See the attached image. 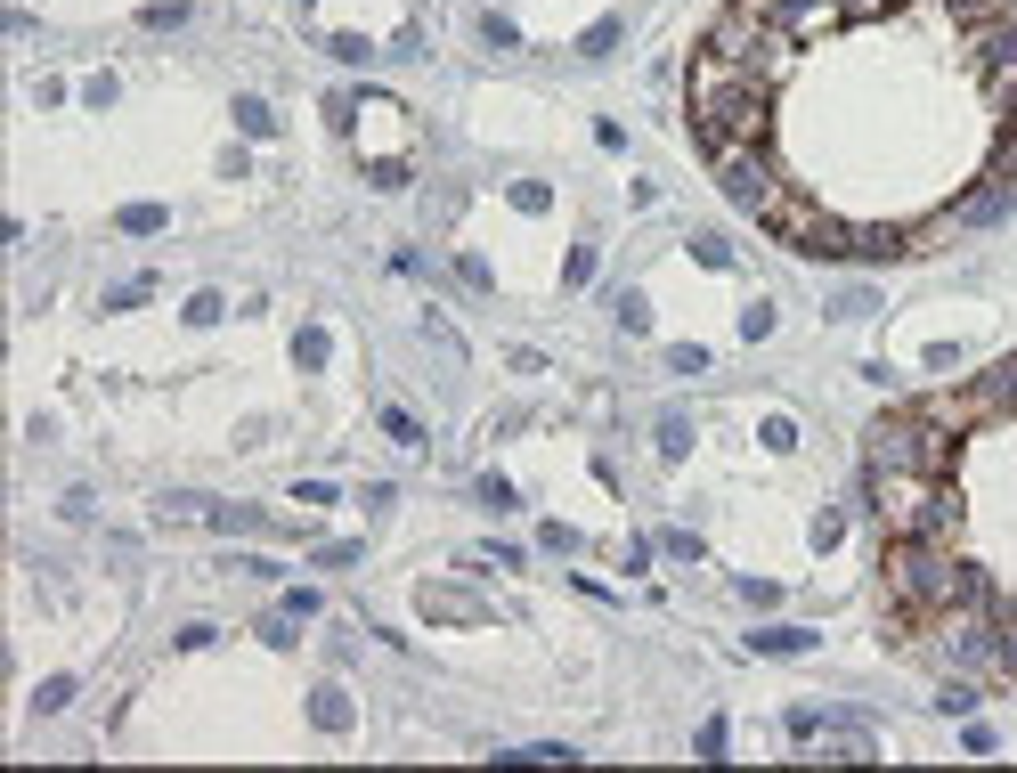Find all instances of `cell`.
I'll list each match as a JSON object with an SVG mask.
<instances>
[{
  "instance_id": "cell-23",
  "label": "cell",
  "mask_w": 1017,
  "mask_h": 773,
  "mask_svg": "<svg viewBox=\"0 0 1017 773\" xmlns=\"http://www.w3.org/2000/svg\"><path fill=\"white\" fill-rule=\"evenodd\" d=\"M692 261L700 269H733V245H725V236H692Z\"/></svg>"
},
{
  "instance_id": "cell-8",
  "label": "cell",
  "mask_w": 1017,
  "mask_h": 773,
  "mask_svg": "<svg viewBox=\"0 0 1017 773\" xmlns=\"http://www.w3.org/2000/svg\"><path fill=\"white\" fill-rule=\"evenodd\" d=\"M1009 212V180H977L969 196H961V212H952V220H961V228H993Z\"/></svg>"
},
{
  "instance_id": "cell-15",
  "label": "cell",
  "mask_w": 1017,
  "mask_h": 773,
  "mask_svg": "<svg viewBox=\"0 0 1017 773\" xmlns=\"http://www.w3.org/2000/svg\"><path fill=\"white\" fill-rule=\"evenodd\" d=\"M326 326H302V334H293V367H326Z\"/></svg>"
},
{
  "instance_id": "cell-35",
  "label": "cell",
  "mask_w": 1017,
  "mask_h": 773,
  "mask_svg": "<svg viewBox=\"0 0 1017 773\" xmlns=\"http://www.w3.org/2000/svg\"><path fill=\"white\" fill-rule=\"evenodd\" d=\"M188 326H220V293H196V302H188Z\"/></svg>"
},
{
  "instance_id": "cell-36",
  "label": "cell",
  "mask_w": 1017,
  "mask_h": 773,
  "mask_svg": "<svg viewBox=\"0 0 1017 773\" xmlns=\"http://www.w3.org/2000/svg\"><path fill=\"white\" fill-rule=\"evenodd\" d=\"M123 228H163V204H123Z\"/></svg>"
},
{
  "instance_id": "cell-16",
  "label": "cell",
  "mask_w": 1017,
  "mask_h": 773,
  "mask_svg": "<svg viewBox=\"0 0 1017 773\" xmlns=\"http://www.w3.org/2000/svg\"><path fill=\"white\" fill-rule=\"evenodd\" d=\"M993 180L1017 188V123H1001V139H993Z\"/></svg>"
},
{
  "instance_id": "cell-34",
  "label": "cell",
  "mask_w": 1017,
  "mask_h": 773,
  "mask_svg": "<svg viewBox=\"0 0 1017 773\" xmlns=\"http://www.w3.org/2000/svg\"><path fill=\"white\" fill-rule=\"evenodd\" d=\"M513 204H521V212H546L554 196H546V180H521V188H513Z\"/></svg>"
},
{
  "instance_id": "cell-26",
  "label": "cell",
  "mask_w": 1017,
  "mask_h": 773,
  "mask_svg": "<svg viewBox=\"0 0 1017 773\" xmlns=\"http://www.w3.org/2000/svg\"><path fill=\"white\" fill-rule=\"evenodd\" d=\"M765 334H773V302H749L741 310V342H765Z\"/></svg>"
},
{
  "instance_id": "cell-18",
  "label": "cell",
  "mask_w": 1017,
  "mask_h": 773,
  "mask_svg": "<svg viewBox=\"0 0 1017 773\" xmlns=\"http://www.w3.org/2000/svg\"><path fill=\"white\" fill-rule=\"evenodd\" d=\"M952 17H961V25L977 33V25H1001L1009 9H1001V0H952Z\"/></svg>"
},
{
  "instance_id": "cell-1",
  "label": "cell",
  "mask_w": 1017,
  "mask_h": 773,
  "mask_svg": "<svg viewBox=\"0 0 1017 773\" xmlns=\"http://www.w3.org/2000/svg\"><path fill=\"white\" fill-rule=\"evenodd\" d=\"M692 123H700V147H757L765 139V82L749 66H733V57H716L700 49V66H692Z\"/></svg>"
},
{
  "instance_id": "cell-27",
  "label": "cell",
  "mask_w": 1017,
  "mask_h": 773,
  "mask_svg": "<svg viewBox=\"0 0 1017 773\" xmlns=\"http://www.w3.org/2000/svg\"><path fill=\"white\" fill-rule=\"evenodd\" d=\"M733 594H741V603H749V611H773V603H782V586H765V578H741Z\"/></svg>"
},
{
  "instance_id": "cell-29",
  "label": "cell",
  "mask_w": 1017,
  "mask_h": 773,
  "mask_svg": "<svg viewBox=\"0 0 1017 773\" xmlns=\"http://www.w3.org/2000/svg\"><path fill=\"white\" fill-rule=\"evenodd\" d=\"M147 293H155V277H123V285L106 293V302H114V310H131V302H147Z\"/></svg>"
},
{
  "instance_id": "cell-24",
  "label": "cell",
  "mask_w": 1017,
  "mask_h": 773,
  "mask_svg": "<svg viewBox=\"0 0 1017 773\" xmlns=\"http://www.w3.org/2000/svg\"><path fill=\"white\" fill-rule=\"evenodd\" d=\"M619 326L627 334H651V302H643V293H619Z\"/></svg>"
},
{
  "instance_id": "cell-31",
  "label": "cell",
  "mask_w": 1017,
  "mask_h": 773,
  "mask_svg": "<svg viewBox=\"0 0 1017 773\" xmlns=\"http://www.w3.org/2000/svg\"><path fill=\"white\" fill-rule=\"evenodd\" d=\"M668 367H676V375H700V367H708V350H700V342H676V350H668Z\"/></svg>"
},
{
  "instance_id": "cell-32",
  "label": "cell",
  "mask_w": 1017,
  "mask_h": 773,
  "mask_svg": "<svg viewBox=\"0 0 1017 773\" xmlns=\"http://www.w3.org/2000/svg\"><path fill=\"white\" fill-rule=\"evenodd\" d=\"M350 562H358V546H350V538H334V546H318V570H350Z\"/></svg>"
},
{
  "instance_id": "cell-30",
  "label": "cell",
  "mask_w": 1017,
  "mask_h": 773,
  "mask_svg": "<svg viewBox=\"0 0 1017 773\" xmlns=\"http://www.w3.org/2000/svg\"><path fill=\"white\" fill-rule=\"evenodd\" d=\"M155 33H171V25H188V9H179V0H155V9H139Z\"/></svg>"
},
{
  "instance_id": "cell-2",
  "label": "cell",
  "mask_w": 1017,
  "mask_h": 773,
  "mask_svg": "<svg viewBox=\"0 0 1017 773\" xmlns=\"http://www.w3.org/2000/svg\"><path fill=\"white\" fill-rule=\"evenodd\" d=\"M871 513L895 529V538H944V529H961V497H952L944 472H887V464H871Z\"/></svg>"
},
{
  "instance_id": "cell-19",
  "label": "cell",
  "mask_w": 1017,
  "mask_h": 773,
  "mask_svg": "<svg viewBox=\"0 0 1017 773\" xmlns=\"http://www.w3.org/2000/svg\"><path fill=\"white\" fill-rule=\"evenodd\" d=\"M383 432H391L399 448H424V424H415V415H407V407H383Z\"/></svg>"
},
{
  "instance_id": "cell-11",
  "label": "cell",
  "mask_w": 1017,
  "mask_h": 773,
  "mask_svg": "<svg viewBox=\"0 0 1017 773\" xmlns=\"http://www.w3.org/2000/svg\"><path fill=\"white\" fill-rule=\"evenodd\" d=\"M855 253L863 261H895V253H912V236L904 228H855Z\"/></svg>"
},
{
  "instance_id": "cell-17",
  "label": "cell",
  "mask_w": 1017,
  "mask_h": 773,
  "mask_svg": "<svg viewBox=\"0 0 1017 773\" xmlns=\"http://www.w3.org/2000/svg\"><path fill=\"white\" fill-rule=\"evenodd\" d=\"M830 318H871V285H839L830 293Z\"/></svg>"
},
{
  "instance_id": "cell-12",
  "label": "cell",
  "mask_w": 1017,
  "mask_h": 773,
  "mask_svg": "<svg viewBox=\"0 0 1017 773\" xmlns=\"http://www.w3.org/2000/svg\"><path fill=\"white\" fill-rule=\"evenodd\" d=\"M660 456H668V464L692 456V415H660Z\"/></svg>"
},
{
  "instance_id": "cell-21",
  "label": "cell",
  "mask_w": 1017,
  "mask_h": 773,
  "mask_svg": "<svg viewBox=\"0 0 1017 773\" xmlns=\"http://www.w3.org/2000/svg\"><path fill=\"white\" fill-rule=\"evenodd\" d=\"M578 49H586V57H611V49H619V17H603V25H586V33H578Z\"/></svg>"
},
{
  "instance_id": "cell-13",
  "label": "cell",
  "mask_w": 1017,
  "mask_h": 773,
  "mask_svg": "<svg viewBox=\"0 0 1017 773\" xmlns=\"http://www.w3.org/2000/svg\"><path fill=\"white\" fill-rule=\"evenodd\" d=\"M749 651H814V635H806V627H757Z\"/></svg>"
},
{
  "instance_id": "cell-25",
  "label": "cell",
  "mask_w": 1017,
  "mask_h": 773,
  "mask_svg": "<svg viewBox=\"0 0 1017 773\" xmlns=\"http://www.w3.org/2000/svg\"><path fill=\"white\" fill-rule=\"evenodd\" d=\"M765 448H773V456L798 448V424H790V415H765Z\"/></svg>"
},
{
  "instance_id": "cell-10",
  "label": "cell",
  "mask_w": 1017,
  "mask_h": 773,
  "mask_svg": "<svg viewBox=\"0 0 1017 773\" xmlns=\"http://www.w3.org/2000/svg\"><path fill=\"white\" fill-rule=\"evenodd\" d=\"M310 725L350 733V692H342V684H318V692H310Z\"/></svg>"
},
{
  "instance_id": "cell-38",
  "label": "cell",
  "mask_w": 1017,
  "mask_h": 773,
  "mask_svg": "<svg viewBox=\"0 0 1017 773\" xmlns=\"http://www.w3.org/2000/svg\"><path fill=\"white\" fill-rule=\"evenodd\" d=\"M1001 383H1009V415H1017V359H1009V367H1001Z\"/></svg>"
},
{
  "instance_id": "cell-3",
  "label": "cell",
  "mask_w": 1017,
  "mask_h": 773,
  "mask_svg": "<svg viewBox=\"0 0 1017 773\" xmlns=\"http://www.w3.org/2000/svg\"><path fill=\"white\" fill-rule=\"evenodd\" d=\"M863 456L887 472H952V432L936 424L928 407H895L863 432Z\"/></svg>"
},
{
  "instance_id": "cell-5",
  "label": "cell",
  "mask_w": 1017,
  "mask_h": 773,
  "mask_svg": "<svg viewBox=\"0 0 1017 773\" xmlns=\"http://www.w3.org/2000/svg\"><path fill=\"white\" fill-rule=\"evenodd\" d=\"M887 586L904 594V603L936 611V603H952V562L936 554V538H895L887 546Z\"/></svg>"
},
{
  "instance_id": "cell-6",
  "label": "cell",
  "mask_w": 1017,
  "mask_h": 773,
  "mask_svg": "<svg viewBox=\"0 0 1017 773\" xmlns=\"http://www.w3.org/2000/svg\"><path fill=\"white\" fill-rule=\"evenodd\" d=\"M708 171H716V188H725L733 204H749V212H765V196H773V180H765V163H757V147H716V155H708Z\"/></svg>"
},
{
  "instance_id": "cell-7",
  "label": "cell",
  "mask_w": 1017,
  "mask_h": 773,
  "mask_svg": "<svg viewBox=\"0 0 1017 773\" xmlns=\"http://www.w3.org/2000/svg\"><path fill=\"white\" fill-rule=\"evenodd\" d=\"M944 660L952 668H969V676H1001V635L961 619V627H944Z\"/></svg>"
},
{
  "instance_id": "cell-9",
  "label": "cell",
  "mask_w": 1017,
  "mask_h": 773,
  "mask_svg": "<svg viewBox=\"0 0 1017 773\" xmlns=\"http://www.w3.org/2000/svg\"><path fill=\"white\" fill-rule=\"evenodd\" d=\"M977 66H993V74L1017 66V25H1009V17H1001V25H977Z\"/></svg>"
},
{
  "instance_id": "cell-4",
  "label": "cell",
  "mask_w": 1017,
  "mask_h": 773,
  "mask_svg": "<svg viewBox=\"0 0 1017 773\" xmlns=\"http://www.w3.org/2000/svg\"><path fill=\"white\" fill-rule=\"evenodd\" d=\"M708 49L716 57H733V66H749L757 82H773V74H782L790 66V33L782 25H773V17H749V9H725V17H716V33H708Z\"/></svg>"
},
{
  "instance_id": "cell-22",
  "label": "cell",
  "mask_w": 1017,
  "mask_h": 773,
  "mask_svg": "<svg viewBox=\"0 0 1017 773\" xmlns=\"http://www.w3.org/2000/svg\"><path fill=\"white\" fill-rule=\"evenodd\" d=\"M155 513H163V521H212V497H163Z\"/></svg>"
},
{
  "instance_id": "cell-20",
  "label": "cell",
  "mask_w": 1017,
  "mask_h": 773,
  "mask_svg": "<svg viewBox=\"0 0 1017 773\" xmlns=\"http://www.w3.org/2000/svg\"><path fill=\"white\" fill-rule=\"evenodd\" d=\"M74 700V676H49L41 692H33V717H57V708H66Z\"/></svg>"
},
{
  "instance_id": "cell-33",
  "label": "cell",
  "mask_w": 1017,
  "mask_h": 773,
  "mask_svg": "<svg viewBox=\"0 0 1017 773\" xmlns=\"http://www.w3.org/2000/svg\"><path fill=\"white\" fill-rule=\"evenodd\" d=\"M334 57H342V66H367V57H375V49H367V41H358V33H334Z\"/></svg>"
},
{
  "instance_id": "cell-14",
  "label": "cell",
  "mask_w": 1017,
  "mask_h": 773,
  "mask_svg": "<svg viewBox=\"0 0 1017 773\" xmlns=\"http://www.w3.org/2000/svg\"><path fill=\"white\" fill-rule=\"evenodd\" d=\"M236 131H245V139H269V131H277L269 98H236Z\"/></svg>"
},
{
  "instance_id": "cell-28",
  "label": "cell",
  "mask_w": 1017,
  "mask_h": 773,
  "mask_svg": "<svg viewBox=\"0 0 1017 773\" xmlns=\"http://www.w3.org/2000/svg\"><path fill=\"white\" fill-rule=\"evenodd\" d=\"M472 497H481V505H489V513H505V505H513V489H505V481H497V472H481V481H472Z\"/></svg>"
},
{
  "instance_id": "cell-37",
  "label": "cell",
  "mask_w": 1017,
  "mask_h": 773,
  "mask_svg": "<svg viewBox=\"0 0 1017 773\" xmlns=\"http://www.w3.org/2000/svg\"><path fill=\"white\" fill-rule=\"evenodd\" d=\"M993 98H1001V114L1017 123V74H993Z\"/></svg>"
}]
</instances>
